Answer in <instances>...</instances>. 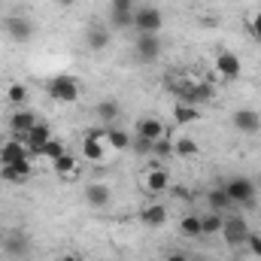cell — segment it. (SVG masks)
Returning a JSON list of instances; mask_svg holds the SVG:
<instances>
[{"label":"cell","instance_id":"obj_37","mask_svg":"<svg viewBox=\"0 0 261 261\" xmlns=\"http://www.w3.org/2000/svg\"><path fill=\"white\" fill-rule=\"evenodd\" d=\"M55 3H58V6H64V9H67V6H73L76 0H55Z\"/></svg>","mask_w":261,"mask_h":261},{"label":"cell","instance_id":"obj_22","mask_svg":"<svg viewBox=\"0 0 261 261\" xmlns=\"http://www.w3.org/2000/svg\"><path fill=\"white\" fill-rule=\"evenodd\" d=\"M52 140V128L46 125V122H37L34 128L28 130V137H24V146H46Z\"/></svg>","mask_w":261,"mask_h":261},{"label":"cell","instance_id":"obj_18","mask_svg":"<svg viewBox=\"0 0 261 261\" xmlns=\"http://www.w3.org/2000/svg\"><path fill=\"white\" fill-rule=\"evenodd\" d=\"M110 40H113V37H110V31H107L103 24H91L88 34H85V43H88L91 52H103V49L110 46Z\"/></svg>","mask_w":261,"mask_h":261},{"label":"cell","instance_id":"obj_10","mask_svg":"<svg viewBox=\"0 0 261 261\" xmlns=\"http://www.w3.org/2000/svg\"><path fill=\"white\" fill-rule=\"evenodd\" d=\"M216 70H219V76H222L225 82H237L240 73H243L240 58H237L234 52H219V58H216Z\"/></svg>","mask_w":261,"mask_h":261},{"label":"cell","instance_id":"obj_31","mask_svg":"<svg viewBox=\"0 0 261 261\" xmlns=\"http://www.w3.org/2000/svg\"><path fill=\"white\" fill-rule=\"evenodd\" d=\"M64 152H67L64 143H61V140H55V137H52V140H49V143L43 146V158H49V161H58V158H61Z\"/></svg>","mask_w":261,"mask_h":261},{"label":"cell","instance_id":"obj_34","mask_svg":"<svg viewBox=\"0 0 261 261\" xmlns=\"http://www.w3.org/2000/svg\"><path fill=\"white\" fill-rule=\"evenodd\" d=\"M249 28H252V34H255V37L261 40V12H255V15H252V21H249Z\"/></svg>","mask_w":261,"mask_h":261},{"label":"cell","instance_id":"obj_2","mask_svg":"<svg viewBox=\"0 0 261 261\" xmlns=\"http://www.w3.org/2000/svg\"><path fill=\"white\" fill-rule=\"evenodd\" d=\"M222 189L228 192L231 203H240V206H252L255 203V182L249 176H231L222 182Z\"/></svg>","mask_w":261,"mask_h":261},{"label":"cell","instance_id":"obj_27","mask_svg":"<svg viewBox=\"0 0 261 261\" xmlns=\"http://www.w3.org/2000/svg\"><path fill=\"white\" fill-rule=\"evenodd\" d=\"M52 164H55V173H58L61 179H70V176L76 173V158H73V155H67V152L58 158V161H52Z\"/></svg>","mask_w":261,"mask_h":261},{"label":"cell","instance_id":"obj_21","mask_svg":"<svg viewBox=\"0 0 261 261\" xmlns=\"http://www.w3.org/2000/svg\"><path fill=\"white\" fill-rule=\"evenodd\" d=\"M206 203H210V210H216V213H228V210L234 206V203H231V197H228V192H225L222 186H213V189H210Z\"/></svg>","mask_w":261,"mask_h":261},{"label":"cell","instance_id":"obj_23","mask_svg":"<svg viewBox=\"0 0 261 261\" xmlns=\"http://www.w3.org/2000/svg\"><path fill=\"white\" fill-rule=\"evenodd\" d=\"M197 119H200V110L192 107V103H176L173 107V122L176 125H195Z\"/></svg>","mask_w":261,"mask_h":261},{"label":"cell","instance_id":"obj_8","mask_svg":"<svg viewBox=\"0 0 261 261\" xmlns=\"http://www.w3.org/2000/svg\"><path fill=\"white\" fill-rule=\"evenodd\" d=\"M143 189H146L149 195H164V192L170 189V173H167L164 167L152 164V167L146 170V176H143Z\"/></svg>","mask_w":261,"mask_h":261},{"label":"cell","instance_id":"obj_9","mask_svg":"<svg viewBox=\"0 0 261 261\" xmlns=\"http://www.w3.org/2000/svg\"><path fill=\"white\" fill-rule=\"evenodd\" d=\"M137 137H143V140H149V143H155V140H161V137H170V130L164 128V122L161 119H155V116H146V119H140L137 122V128H134Z\"/></svg>","mask_w":261,"mask_h":261},{"label":"cell","instance_id":"obj_7","mask_svg":"<svg viewBox=\"0 0 261 261\" xmlns=\"http://www.w3.org/2000/svg\"><path fill=\"white\" fill-rule=\"evenodd\" d=\"M161 55V37L158 34H137V58L140 64H152Z\"/></svg>","mask_w":261,"mask_h":261},{"label":"cell","instance_id":"obj_16","mask_svg":"<svg viewBox=\"0 0 261 261\" xmlns=\"http://www.w3.org/2000/svg\"><path fill=\"white\" fill-rule=\"evenodd\" d=\"M0 176H3L6 182H12V186H21V182H28V176H31V161L3 164V167H0Z\"/></svg>","mask_w":261,"mask_h":261},{"label":"cell","instance_id":"obj_38","mask_svg":"<svg viewBox=\"0 0 261 261\" xmlns=\"http://www.w3.org/2000/svg\"><path fill=\"white\" fill-rule=\"evenodd\" d=\"M0 240H3V231H0Z\"/></svg>","mask_w":261,"mask_h":261},{"label":"cell","instance_id":"obj_24","mask_svg":"<svg viewBox=\"0 0 261 261\" xmlns=\"http://www.w3.org/2000/svg\"><path fill=\"white\" fill-rule=\"evenodd\" d=\"M130 140H134V137H130L128 130L116 128V125L107 130V143H110V149H116V152H125V149H130Z\"/></svg>","mask_w":261,"mask_h":261},{"label":"cell","instance_id":"obj_5","mask_svg":"<svg viewBox=\"0 0 261 261\" xmlns=\"http://www.w3.org/2000/svg\"><path fill=\"white\" fill-rule=\"evenodd\" d=\"M0 246H3V255L12 261H21L28 252H31V240H28V234L24 231H9V234H3V240H0Z\"/></svg>","mask_w":261,"mask_h":261},{"label":"cell","instance_id":"obj_11","mask_svg":"<svg viewBox=\"0 0 261 261\" xmlns=\"http://www.w3.org/2000/svg\"><path fill=\"white\" fill-rule=\"evenodd\" d=\"M231 122H234V130H240V134H246V137H252V134L261 130V116L255 110H237Z\"/></svg>","mask_w":261,"mask_h":261},{"label":"cell","instance_id":"obj_6","mask_svg":"<svg viewBox=\"0 0 261 261\" xmlns=\"http://www.w3.org/2000/svg\"><path fill=\"white\" fill-rule=\"evenodd\" d=\"M222 237H225V243L228 246H243L246 243V237H249V225H246V219L243 216H225V225H222Z\"/></svg>","mask_w":261,"mask_h":261},{"label":"cell","instance_id":"obj_29","mask_svg":"<svg viewBox=\"0 0 261 261\" xmlns=\"http://www.w3.org/2000/svg\"><path fill=\"white\" fill-rule=\"evenodd\" d=\"M110 24L116 31H130L134 28V12H110Z\"/></svg>","mask_w":261,"mask_h":261},{"label":"cell","instance_id":"obj_20","mask_svg":"<svg viewBox=\"0 0 261 261\" xmlns=\"http://www.w3.org/2000/svg\"><path fill=\"white\" fill-rule=\"evenodd\" d=\"M222 225H225V213L210 210V213H203V216H200V231H203V237L222 234Z\"/></svg>","mask_w":261,"mask_h":261},{"label":"cell","instance_id":"obj_32","mask_svg":"<svg viewBox=\"0 0 261 261\" xmlns=\"http://www.w3.org/2000/svg\"><path fill=\"white\" fill-rule=\"evenodd\" d=\"M137 9V0H113L110 3V12H134Z\"/></svg>","mask_w":261,"mask_h":261},{"label":"cell","instance_id":"obj_33","mask_svg":"<svg viewBox=\"0 0 261 261\" xmlns=\"http://www.w3.org/2000/svg\"><path fill=\"white\" fill-rule=\"evenodd\" d=\"M246 249L261 258V234H252V231H249V237H246Z\"/></svg>","mask_w":261,"mask_h":261},{"label":"cell","instance_id":"obj_14","mask_svg":"<svg viewBox=\"0 0 261 261\" xmlns=\"http://www.w3.org/2000/svg\"><path fill=\"white\" fill-rule=\"evenodd\" d=\"M107 152H110V143L107 140H91V137L82 140V158L85 161L100 164V161H107Z\"/></svg>","mask_w":261,"mask_h":261},{"label":"cell","instance_id":"obj_12","mask_svg":"<svg viewBox=\"0 0 261 261\" xmlns=\"http://www.w3.org/2000/svg\"><path fill=\"white\" fill-rule=\"evenodd\" d=\"M85 203L94 206V210H107V206L113 203V189L103 186V182H91V186L85 189Z\"/></svg>","mask_w":261,"mask_h":261},{"label":"cell","instance_id":"obj_13","mask_svg":"<svg viewBox=\"0 0 261 261\" xmlns=\"http://www.w3.org/2000/svg\"><path fill=\"white\" fill-rule=\"evenodd\" d=\"M18 161H31L28 158V146L21 140H6L0 146V164H18Z\"/></svg>","mask_w":261,"mask_h":261},{"label":"cell","instance_id":"obj_25","mask_svg":"<svg viewBox=\"0 0 261 261\" xmlns=\"http://www.w3.org/2000/svg\"><path fill=\"white\" fill-rule=\"evenodd\" d=\"M179 234H182L186 240L203 237V231H200V216H182V219H179Z\"/></svg>","mask_w":261,"mask_h":261},{"label":"cell","instance_id":"obj_15","mask_svg":"<svg viewBox=\"0 0 261 261\" xmlns=\"http://www.w3.org/2000/svg\"><path fill=\"white\" fill-rule=\"evenodd\" d=\"M34 125H37V116H34L31 110H15V113L9 116V130H12L15 137H21V140L28 137V130L34 128Z\"/></svg>","mask_w":261,"mask_h":261},{"label":"cell","instance_id":"obj_35","mask_svg":"<svg viewBox=\"0 0 261 261\" xmlns=\"http://www.w3.org/2000/svg\"><path fill=\"white\" fill-rule=\"evenodd\" d=\"M167 261H189V258H186V252H170Z\"/></svg>","mask_w":261,"mask_h":261},{"label":"cell","instance_id":"obj_4","mask_svg":"<svg viewBox=\"0 0 261 261\" xmlns=\"http://www.w3.org/2000/svg\"><path fill=\"white\" fill-rule=\"evenodd\" d=\"M3 31H6V37L12 43H31L34 34H37V24L31 18H24V15H9L3 21Z\"/></svg>","mask_w":261,"mask_h":261},{"label":"cell","instance_id":"obj_28","mask_svg":"<svg viewBox=\"0 0 261 261\" xmlns=\"http://www.w3.org/2000/svg\"><path fill=\"white\" fill-rule=\"evenodd\" d=\"M6 100H9L12 107H21V103L28 100V88H24L21 82H12V85H9V91H6Z\"/></svg>","mask_w":261,"mask_h":261},{"label":"cell","instance_id":"obj_36","mask_svg":"<svg viewBox=\"0 0 261 261\" xmlns=\"http://www.w3.org/2000/svg\"><path fill=\"white\" fill-rule=\"evenodd\" d=\"M58 261H79V255H73V252H64V255H61Z\"/></svg>","mask_w":261,"mask_h":261},{"label":"cell","instance_id":"obj_1","mask_svg":"<svg viewBox=\"0 0 261 261\" xmlns=\"http://www.w3.org/2000/svg\"><path fill=\"white\" fill-rule=\"evenodd\" d=\"M46 91H49V97L58 100V103H76V100H79V82H76L73 76H67V73L52 76V79L46 82Z\"/></svg>","mask_w":261,"mask_h":261},{"label":"cell","instance_id":"obj_30","mask_svg":"<svg viewBox=\"0 0 261 261\" xmlns=\"http://www.w3.org/2000/svg\"><path fill=\"white\" fill-rule=\"evenodd\" d=\"M152 155H155V158H173V140H170V137H161V140H155V146H152Z\"/></svg>","mask_w":261,"mask_h":261},{"label":"cell","instance_id":"obj_26","mask_svg":"<svg viewBox=\"0 0 261 261\" xmlns=\"http://www.w3.org/2000/svg\"><path fill=\"white\" fill-rule=\"evenodd\" d=\"M173 155H179V158H195V155H200V149H197L195 140L179 137V140H173Z\"/></svg>","mask_w":261,"mask_h":261},{"label":"cell","instance_id":"obj_17","mask_svg":"<svg viewBox=\"0 0 261 261\" xmlns=\"http://www.w3.org/2000/svg\"><path fill=\"white\" fill-rule=\"evenodd\" d=\"M140 219H143L146 228H161L167 222V206L164 203H146L143 213H140Z\"/></svg>","mask_w":261,"mask_h":261},{"label":"cell","instance_id":"obj_19","mask_svg":"<svg viewBox=\"0 0 261 261\" xmlns=\"http://www.w3.org/2000/svg\"><path fill=\"white\" fill-rule=\"evenodd\" d=\"M94 113H97V122H100V125H103V128H113V125H116V119H119V113H122V110H119V103H116V100H100V103H97V110H94Z\"/></svg>","mask_w":261,"mask_h":261},{"label":"cell","instance_id":"obj_3","mask_svg":"<svg viewBox=\"0 0 261 261\" xmlns=\"http://www.w3.org/2000/svg\"><path fill=\"white\" fill-rule=\"evenodd\" d=\"M164 15L158 6H137L134 9V31L137 34H161Z\"/></svg>","mask_w":261,"mask_h":261}]
</instances>
